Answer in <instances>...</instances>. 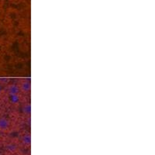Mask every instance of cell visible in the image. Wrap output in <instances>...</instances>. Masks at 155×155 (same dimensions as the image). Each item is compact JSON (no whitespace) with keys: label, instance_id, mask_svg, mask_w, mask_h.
Wrapping results in <instances>:
<instances>
[{"label":"cell","instance_id":"6da1fadb","mask_svg":"<svg viewBox=\"0 0 155 155\" xmlns=\"http://www.w3.org/2000/svg\"><path fill=\"white\" fill-rule=\"evenodd\" d=\"M9 127V121L5 117L0 118V131H5Z\"/></svg>","mask_w":155,"mask_h":155},{"label":"cell","instance_id":"7a4b0ae2","mask_svg":"<svg viewBox=\"0 0 155 155\" xmlns=\"http://www.w3.org/2000/svg\"><path fill=\"white\" fill-rule=\"evenodd\" d=\"M22 142L23 144L29 146L31 143V136L30 134H25L22 138Z\"/></svg>","mask_w":155,"mask_h":155},{"label":"cell","instance_id":"3957f363","mask_svg":"<svg viewBox=\"0 0 155 155\" xmlns=\"http://www.w3.org/2000/svg\"><path fill=\"white\" fill-rule=\"evenodd\" d=\"M9 95H16L19 92V88H18L16 85H10L9 88Z\"/></svg>","mask_w":155,"mask_h":155},{"label":"cell","instance_id":"277c9868","mask_svg":"<svg viewBox=\"0 0 155 155\" xmlns=\"http://www.w3.org/2000/svg\"><path fill=\"white\" fill-rule=\"evenodd\" d=\"M22 88L24 92H29L30 90V83L28 82H24L22 85Z\"/></svg>","mask_w":155,"mask_h":155},{"label":"cell","instance_id":"5b68a950","mask_svg":"<svg viewBox=\"0 0 155 155\" xmlns=\"http://www.w3.org/2000/svg\"><path fill=\"white\" fill-rule=\"evenodd\" d=\"M10 101L12 103H17L18 101H19V96H18L17 94H16V95H11Z\"/></svg>","mask_w":155,"mask_h":155},{"label":"cell","instance_id":"8992f818","mask_svg":"<svg viewBox=\"0 0 155 155\" xmlns=\"http://www.w3.org/2000/svg\"><path fill=\"white\" fill-rule=\"evenodd\" d=\"M23 111L26 113H27V114H30V112H31V106H30V104L26 105V106L23 107Z\"/></svg>","mask_w":155,"mask_h":155},{"label":"cell","instance_id":"52a82bcc","mask_svg":"<svg viewBox=\"0 0 155 155\" xmlns=\"http://www.w3.org/2000/svg\"><path fill=\"white\" fill-rule=\"evenodd\" d=\"M8 148H9V150H10V151H12V150H14L15 149H16V147L13 144H10L8 146Z\"/></svg>","mask_w":155,"mask_h":155},{"label":"cell","instance_id":"ba28073f","mask_svg":"<svg viewBox=\"0 0 155 155\" xmlns=\"http://www.w3.org/2000/svg\"><path fill=\"white\" fill-rule=\"evenodd\" d=\"M0 93H1V87H0Z\"/></svg>","mask_w":155,"mask_h":155},{"label":"cell","instance_id":"9c48e42d","mask_svg":"<svg viewBox=\"0 0 155 155\" xmlns=\"http://www.w3.org/2000/svg\"><path fill=\"white\" fill-rule=\"evenodd\" d=\"M9 155H12V154H9Z\"/></svg>","mask_w":155,"mask_h":155},{"label":"cell","instance_id":"30bf717a","mask_svg":"<svg viewBox=\"0 0 155 155\" xmlns=\"http://www.w3.org/2000/svg\"><path fill=\"white\" fill-rule=\"evenodd\" d=\"M0 155H1V153H0Z\"/></svg>","mask_w":155,"mask_h":155},{"label":"cell","instance_id":"8fae6325","mask_svg":"<svg viewBox=\"0 0 155 155\" xmlns=\"http://www.w3.org/2000/svg\"><path fill=\"white\" fill-rule=\"evenodd\" d=\"M0 1H1V0H0Z\"/></svg>","mask_w":155,"mask_h":155}]
</instances>
